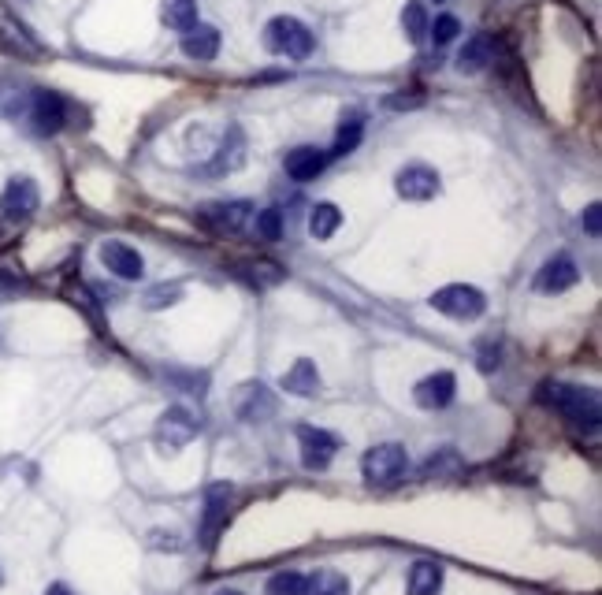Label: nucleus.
<instances>
[{
	"instance_id": "nucleus-1",
	"label": "nucleus",
	"mask_w": 602,
	"mask_h": 595,
	"mask_svg": "<svg viewBox=\"0 0 602 595\" xmlns=\"http://www.w3.org/2000/svg\"><path fill=\"white\" fill-rule=\"evenodd\" d=\"M539 402L554 406L558 413H565L576 428H588L595 432L599 428V395L591 387H576V384H543L539 387Z\"/></svg>"
},
{
	"instance_id": "nucleus-2",
	"label": "nucleus",
	"mask_w": 602,
	"mask_h": 595,
	"mask_svg": "<svg viewBox=\"0 0 602 595\" xmlns=\"http://www.w3.org/2000/svg\"><path fill=\"white\" fill-rule=\"evenodd\" d=\"M264 45H268L275 56H287V60H305V56H313L316 49L313 30L305 27L301 19H290V15H279V19L268 23Z\"/></svg>"
},
{
	"instance_id": "nucleus-3",
	"label": "nucleus",
	"mask_w": 602,
	"mask_h": 595,
	"mask_svg": "<svg viewBox=\"0 0 602 595\" xmlns=\"http://www.w3.org/2000/svg\"><path fill=\"white\" fill-rule=\"evenodd\" d=\"M432 309H439V313H446V317H454V320H476L487 309V298L480 287L450 283V287L432 294Z\"/></svg>"
},
{
	"instance_id": "nucleus-4",
	"label": "nucleus",
	"mask_w": 602,
	"mask_h": 595,
	"mask_svg": "<svg viewBox=\"0 0 602 595\" xmlns=\"http://www.w3.org/2000/svg\"><path fill=\"white\" fill-rule=\"evenodd\" d=\"M361 469H365L368 484H394L409 473V454L398 443H383L361 458Z\"/></svg>"
},
{
	"instance_id": "nucleus-5",
	"label": "nucleus",
	"mask_w": 602,
	"mask_h": 595,
	"mask_svg": "<svg viewBox=\"0 0 602 595\" xmlns=\"http://www.w3.org/2000/svg\"><path fill=\"white\" fill-rule=\"evenodd\" d=\"M30 127L38 134H56L67 123V105L64 97L53 90H34L30 93V105H27Z\"/></svg>"
},
{
	"instance_id": "nucleus-6",
	"label": "nucleus",
	"mask_w": 602,
	"mask_h": 595,
	"mask_svg": "<svg viewBox=\"0 0 602 595\" xmlns=\"http://www.w3.org/2000/svg\"><path fill=\"white\" fill-rule=\"evenodd\" d=\"M394 190H398V198L406 201H432L443 183H439V172L428 168V164H406L402 172L394 175Z\"/></svg>"
},
{
	"instance_id": "nucleus-7",
	"label": "nucleus",
	"mask_w": 602,
	"mask_h": 595,
	"mask_svg": "<svg viewBox=\"0 0 602 595\" xmlns=\"http://www.w3.org/2000/svg\"><path fill=\"white\" fill-rule=\"evenodd\" d=\"M41 205V194H38V183L27 179V175H15L12 183L4 186V194H0V212L8 216V220H30Z\"/></svg>"
},
{
	"instance_id": "nucleus-8",
	"label": "nucleus",
	"mask_w": 602,
	"mask_h": 595,
	"mask_svg": "<svg viewBox=\"0 0 602 595\" xmlns=\"http://www.w3.org/2000/svg\"><path fill=\"white\" fill-rule=\"evenodd\" d=\"M197 417L190 410H183V406H171V410H164V417H160L157 424V443L160 450H183L190 439L197 436Z\"/></svg>"
},
{
	"instance_id": "nucleus-9",
	"label": "nucleus",
	"mask_w": 602,
	"mask_h": 595,
	"mask_svg": "<svg viewBox=\"0 0 602 595\" xmlns=\"http://www.w3.org/2000/svg\"><path fill=\"white\" fill-rule=\"evenodd\" d=\"M298 443H301V465L305 469H313V473H320V469H328L331 458L339 454V439L331 436V432H324V428H298Z\"/></svg>"
},
{
	"instance_id": "nucleus-10",
	"label": "nucleus",
	"mask_w": 602,
	"mask_h": 595,
	"mask_svg": "<svg viewBox=\"0 0 602 595\" xmlns=\"http://www.w3.org/2000/svg\"><path fill=\"white\" fill-rule=\"evenodd\" d=\"M454 395H458L454 372H432V376H424L417 384V391H413L420 410H443V406L454 402Z\"/></svg>"
},
{
	"instance_id": "nucleus-11",
	"label": "nucleus",
	"mask_w": 602,
	"mask_h": 595,
	"mask_svg": "<svg viewBox=\"0 0 602 595\" xmlns=\"http://www.w3.org/2000/svg\"><path fill=\"white\" fill-rule=\"evenodd\" d=\"M576 279H580V268H576L573 257H550L547 265L539 268V276H536V291L543 294H562L569 291Z\"/></svg>"
},
{
	"instance_id": "nucleus-12",
	"label": "nucleus",
	"mask_w": 602,
	"mask_h": 595,
	"mask_svg": "<svg viewBox=\"0 0 602 595\" xmlns=\"http://www.w3.org/2000/svg\"><path fill=\"white\" fill-rule=\"evenodd\" d=\"M101 261H105L108 272L119 279H142L145 272L142 253L131 250L127 242H105V246H101Z\"/></svg>"
},
{
	"instance_id": "nucleus-13",
	"label": "nucleus",
	"mask_w": 602,
	"mask_h": 595,
	"mask_svg": "<svg viewBox=\"0 0 602 595\" xmlns=\"http://www.w3.org/2000/svg\"><path fill=\"white\" fill-rule=\"evenodd\" d=\"M253 205L249 201H223V205H201V220L212 231H242Z\"/></svg>"
},
{
	"instance_id": "nucleus-14",
	"label": "nucleus",
	"mask_w": 602,
	"mask_h": 595,
	"mask_svg": "<svg viewBox=\"0 0 602 595\" xmlns=\"http://www.w3.org/2000/svg\"><path fill=\"white\" fill-rule=\"evenodd\" d=\"M227 510H231V488H227V484H212L209 495H205V525H201L209 547L216 543V536H220L223 521H227Z\"/></svg>"
},
{
	"instance_id": "nucleus-15",
	"label": "nucleus",
	"mask_w": 602,
	"mask_h": 595,
	"mask_svg": "<svg viewBox=\"0 0 602 595\" xmlns=\"http://www.w3.org/2000/svg\"><path fill=\"white\" fill-rule=\"evenodd\" d=\"M287 175L290 179H298V183H313L316 175L328 168V153H320V149L313 146H298L287 153Z\"/></svg>"
},
{
	"instance_id": "nucleus-16",
	"label": "nucleus",
	"mask_w": 602,
	"mask_h": 595,
	"mask_svg": "<svg viewBox=\"0 0 602 595\" xmlns=\"http://www.w3.org/2000/svg\"><path fill=\"white\" fill-rule=\"evenodd\" d=\"M183 53L190 56V60H197V64L216 60V53H220V30L201 27V23H197L194 30H186L183 34Z\"/></svg>"
},
{
	"instance_id": "nucleus-17",
	"label": "nucleus",
	"mask_w": 602,
	"mask_h": 595,
	"mask_svg": "<svg viewBox=\"0 0 602 595\" xmlns=\"http://www.w3.org/2000/svg\"><path fill=\"white\" fill-rule=\"evenodd\" d=\"M283 387H287L290 395H301V398L316 395V391H320V372H316V365L309 357H298V361L283 372Z\"/></svg>"
},
{
	"instance_id": "nucleus-18",
	"label": "nucleus",
	"mask_w": 602,
	"mask_h": 595,
	"mask_svg": "<svg viewBox=\"0 0 602 595\" xmlns=\"http://www.w3.org/2000/svg\"><path fill=\"white\" fill-rule=\"evenodd\" d=\"M491 60H495V45H491V38L476 34V38L458 53V71L461 75H476V71L491 67Z\"/></svg>"
},
{
	"instance_id": "nucleus-19",
	"label": "nucleus",
	"mask_w": 602,
	"mask_h": 595,
	"mask_svg": "<svg viewBox=\"0 0 602 595\" xmlns=\"http://www.w3.org/2000/svg\"><path fill=\"white\" fill-rule=\"evenodd\" d=\"M275 410L272 395L264 391V384H242V398H238V413L246 421H264Z\"/></svg>"
},
{
	"instance_id": "nucleus-20",
	"label": "nucleus",
	"mask_w": 602,
	"mask_h": 595,
	"mask_svg": "<svg viewBox=\"0 0 602 595\" xmlns=\"http://www.w3.org/2000/svg\"><path fill=\"white\" fill-rule=\"evenodd\" d=\"M439 588H443V566L417 562L409 569V595H439Z\"/></svg>"
},
{
	"instance_id": "nucleus-21",
	"label": "nucleus",
	"mask_w": 602,
	"mask_h": 595,
	"mask_svg": "<svg viewBox=\"0 0 602 595\" xmlns=\"http://www.w3.org/2000/svg\"><path fill=\"white\" fill-rule=\"evenodd\" d=\"M339 227H342L339 205H331V201H320V205H313V212H309V231H313V238L328 242V238L335 235Z\"/></svg>"
},
{
	"instance_id": "nucleus-22",
	"label": "nucleus",
	"mask_w": 602,
	"mask_h": 595,
	"mask_svg": "<svg viewBox=\"0 0 602 595\" xmlns=\"http://www.w3.org/2000/svg\"><path fill=\"white\" fill-rule=\"evenodd\" d=\"M301 595H350V581L339 569H316L313 577H305V592Z\"/></svg>"
},
{
	"instance_id": "nucleus-23",
	"label": "nucleus",
	"mask_w": 602,
	"mask_h": 595,
	"mask_svg": "<svg viewBox=\"0 0 602 595\" xmlns=\"http://www.w3.org/2000/svg\"><path fill=\"white\" fill-rule=\"evenodd\" d=\"M160 15H164V23H168L171 30L186 34V30L197 27V0H164Z\"/></svg>"
},
{
	"instance_id": "nucleus-24",
	"label": "nucleus",
	"mask_w": 602,
	"mask_h": 595,
	"mask_svg": "<svg viewBox=\"0 0 602 595\" xmlns=\"http://www.w3.org/2000/svg\"><path fill=\"white\" fill-rule=\"evenodd\" d=\"M402 30H406V38L413 45L428 38V8H424V0H409L402 8Z\"/></svg>"
},
{
	"instance_id": "nucleus-25",
	"label": "nucleus",
	"mask_w": 602,
	"mask_h": 595,
	"mask_svg": "<svg viewBox=\"0 0 602 595\" xmlns=\"http://www.w3.org/2000/svg\"><path fill=\"white\" fill-rule=\"evenodd\" d=\"M301 592H305V577L294 573V569L275 573L272 581H268V588H264V595H301Z\"/></svg>"
},
{
	"instance_id": "nucleus-26",
	"label": "nucleus",
	"mask_w": 602,
	"mask_h": 595,
	"mask_svg": "<svg viewBox=\"0 0 602 595\" xmlns=\"http://www.w3.org/2000/svg\"><path fill=\"white\" fill-rule=\"evenodd\" d=\"M257 238H264V242H279V238H283V212L279 209L257 212Z\"/></svg>"
},
{
	"instance_id": "nucleus-27",
	"label": "nucleus",
	"mask_w": 602,
	"mask_h": 595,
	"mask_svg": "<svg viewBox=\"0 0 602 595\" xmlns=\"http://www.w3.org/2000/svg\"><path fill=\"white\" fill-rule=\"evenodd\" d=\"M428 34H432L435 45H450V41L461 34V23L454 19V15H439L435 23H428Z\"/></svg>"
},
{
	"instance_id": "nucleus-28",
	"label": "nucleus",
	"mask_w": 602,
	"mask_h": 595,
	"mask_svg": "<svg viewBox=\"0 0 602 595\" xmlns=\"http://www.w3.org/2000/svg\"><path fill=\"white\" fill-rule=\"evenodd\" d=\"M361 134H365V127H361V119H350V127H342L339 138H335V157H346V153H354L357 142H361Z\"/></svg>"
},
{
	"instance_id": "nucleus-29",
	"label": "nucleus",
	"mask_w": 602,
	"mask_h": 595,
	"mask_svg": "<svg viewBox=\"0 0 602 595\" xmlns=\"http://www.w3.org/2000/svg\"><path fill=\"white\" fill-rule=\"evenodd\" d=\"M179 287H153V291H149V298H145V305H149V309H160V305H171V302H179Z\"/></svg>"
},
{
	"instance_id": "nucleus-30",
	"label": "nucleus",
	"mask_w": 602,
	"mask_h": 595,
	"mask_svg": "<svg viewBox=\"0 0 602 595\" xmlns=\"http://www.w3.org/2000/svg\"><path fill=\"white\" fill-rule=\"evenodd\" d=\"M446 465H454V469H458V454H454V450H443L439 458H428V462H424V476H439Z\"/></svg>"
},
{
	"instance_id": "nucleus-31",
	"label": "nucleus",
	"mask_w": 602,
	"mask_h": 595,
	"mask_svg": "<svg viewBox=\"0 0 602 595\" xmlns=\"http://www.w3.org/2000/svg\"><path fill=\"white\" fill-rule=\"evenodd\" d=\"M498 354H502V350H498L495 343L480 346V372H495L498 365H502V357H498Z\"/></svg>"
},
{
	"instance_id": "nucleus-32",
	"label": "nucleus",
	"mask_w": 602,
	"mask_h": 595,
	"mask_svg": "<svg viewBox=\"0 0 602 595\" xmlns=\"http://www.w3.org/2000/svg\"><path fill=\"white\" fill-rule=\"evenodd\" d=\"M584 227H588V235H599V231H602V212H599V205H591V209L584 212Z\"/></svg>"
},
{
	"instance_id": "nucleus-33",
	"label": "nucleus",
	"mask_w": 602,
	"mask_h": 595,
	"mask_svg": "<svg viewBox=\"0 0 602 595\" xmlns=\"http://www.w3.org/2000/svg\"><path fill=\"white\" fill-rule=\"evenodd\" d=\"M387 105L391 108H413V105H420V97H391Z\"/></svg>"
},
{
	"instance_id": "nucleus-34",
	"label": "nucleus",
	"mask_w": 602,
	"mask_h": 595,
	"mask_svg": "<svg viewBox=\"0 0 602 595\" xmlns=\"http://www.w3.org/2000/svg\"><path fill=\"white\" fill-rule=\"evenodd\" d=\"M45 595H75V592H71L67 584H49V592H45Z\"/></svg>"
},
{
	"instance_id": "nucleus-35",
	"label": "nucleus",
	"mask_w": 602,
	"mask_h": 595,
	"mask_svg": "<svg viewBox=\"0 0 602 595\" xmlns=\"http://www.w3.org/2000/svg\"><path fill=\"white\" fill-rule=\"evenodd\" d=\"M216 595H246V592H238V588H220Z\"/></svg>"
}]
</instances>
